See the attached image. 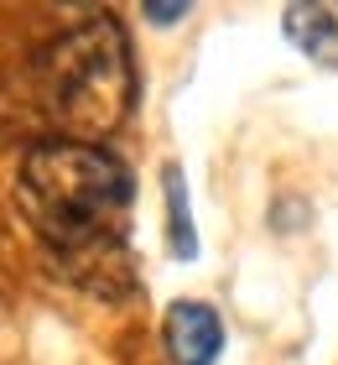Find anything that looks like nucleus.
<instances>
[{
    "mask_svg": "<svg viewBox=\"0 0 338 365\" xmlns=\"http://www.w3.org/2000/svg\"><path fill=\"white\" fill-rule=\"evenodd\" d=\"M281 26L302 58L338 73V0H297V6H286Z\"/></svg>",
    "mask_w": 338,
    "mask_h": 365,
    "instance_id": "4",
    "label": "nucleus"
},
{
    "mask_svg": "<svg viewBox=\"0 0 338 365\" xmlns=\"http://www.w3.org/2000/svg\"><path fill=\"white\" fill-rule=\"evenodd\" d=\"M16 198L31 230L83 282H105V261L120 256L130 209V173L120 157L89 141H37L21 157Z\"/></svg>",
    "mask_w": 338,
    "mask_h": 365,
    "instance_id": "1",
    "label": "nucleus"
},
{
    "mask_svg": "<svg viewBox=\"0 0 338 365\" xmlns=\"http://www.w3.org/2000/svg\"><path fill=\"white\" fill-rule=\"evenodd\" d=\"M162 188H167V214H172V251L177 256H193L198 251V235L188 225V188H182V173L167 168L162 173Z\"/></svg>",
    "mask_w": 338,
    "mask_h": 365,
    "instance_id": "5",
    "label": "nucleus"
},
{
    "mask_svg": "<svg viewBox=\"0 0 338 365\" xmlns=\"http://www.w3.org/2000/svg\"><path fill=\"white\" fill-rule=\"evenodd\" d=\"M224 350V324L208 303H172L167 308V355L172 365H213Z\"/></svg>",
    "mask_w": 338,
    "mask_h": 365,
    "instance_id": "3",
    "label": "nucleus"
},
{
    "mask_svg": "<svg viewBox=\"0 0 338 365\" xmlns=\"http://www.w3.org/2000/svg\"><path fill=\"white\" fill-rule=\"evenodd\" d=\"M31 78H37V105L47 125L58 130V141L99 146L110 130L125 125L135 105V58L115 16H89L68 26L31 63Z\"/></svg>",
    "mask_w": 338,
    "mask_h": 365,
    "instance_id": "2",
    "label": "nucleus"
},
{
    "mask_svg": "<svg viewBox=\"0 0 338 365\" xmlns=\"http://www.w3.org/2000/svg\"><path fill=\"white\" fill-rule=\"evenodd\" d=\"M182 16H188V6H146L151 26H172V21H182Z\"/></svg>",
    "mask_w": 338,
    "mask_h": 365,
    "instance_id": "6",
    "label": "nucleus"
}]
</instances>
